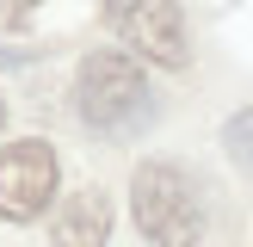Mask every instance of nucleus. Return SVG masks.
Wrapping results in <instances>:
<instances>
[{
  "label": "nucleus",
  "instance_id": "f257e3e1",
  "mask_svg": "<svg viewBox=\"0 0 253 247\" xmlns=\"http://www.w3.org/2000/svg\"><path fill=\"white\" fill-rule=\"evenodd\" d=\"M130 216L148 247H198L204 241V198L192 173L173 161H142L130 179Z\"/></svg>",
  "mask_w": 253,
  "mask_h": 247
},
{
  "label": "nucleus",
  "instance_id": "423d86ee",
  "mask_svg": "<svg viewBox=\"0 0 253 247\" xmlns=\"http://www.w3.org/2000/svg\"><path fill=\"white\" fill-rule=\"evenodd\" d=\"M222 148H229V161H235L241 173H253V105L235 111V118L222 124Z\"/></svg>",
  "mask_w": 253,
  "mask_h": 247
},
{
  "label": "nucleus",
  "instance_id": "7ed1b4c3",
  "mask_svg": "<svg viewBox=\"0 0 253 247\" xmlns=\"http://www.w3.org/2000/svg\"><path fill=\"white\" fill-rule=\"evenodd\" d=\"M105 25L118 31L124 56L136 62H155V68L192 62V31H185L179 0H105Z\"/></svg>",
  "mask_w": 253,
  "mask_h": 247
},
{
  "label": "nucleus",
  "instance_id": "0eeeda50",
  "mask_svg": "<svg viewBox=\"0 0 253 247\" xmlns=\"http://www.w3.org/2000/svg\"><path fill=\"white\" fill-rule=\"evenodd\" d=\"M31 6H37V0H0V19H6V25H19Z\"/></svg>",
  "mask_w": 253,
  "mask_h": 247
},
{
  "label": "nucleus",
  "instance_id": "6e6552de",
  "mask_svg": "<svg viewBox=\"0 0 253 247\" xmlns=\"http://www.w3.org/2000/svg\"><path fill=\"white\" fill-rule=\"evenodd\" d=\"M0 124H6V99H0Z\"/></svg>",
  "mask_w": 253,
  "mask_h": 247
},
{
  "label": "nucleus",
  "instance_id": "39448f33",
  "mask_svg": "<svg viewBox=\"0 0 253 247\" xmlns=\"http://www.w3.org/2000/svg\"><path fill=\"white\" fill-rule=\"evenodd\" d=\"M111 241V198L99 185H81L49 216V247H105Z\"/></svg>",
  "mask_w": 253,
  "mask_h": 247
},
{
  "label": "nucleus",
  "instance_id": "20e7f679",
  "mask_svg": "<svg viewBox=\"0 0 253 247\" xmlns=\"http://www.w3.org/2000/svg\"><path fill=\"white\" fill-rule=\"evenodd\" d=\"M56 148L43 136H19L12 148H0V222H37L56 204Z\"/></svg>",
  "mask_w": 253,
  "mask_h": 247
},
{
  "label": "nucleus",
  "instance_id": "f03ea898",
  "mask_svg": "<svg viewBox=\"0 0 253 247\" xmlns=\"http://www.w3.org/2000/svg\"><path fill=\"white\" fill-rule=\"evenodd\" d=\"M74 111L99 136H130L148 118V74L124 49H93L74 74Z\"/></svg>",
  "mask_w": 253,
  "mask_h": 247
}]
</instances>
